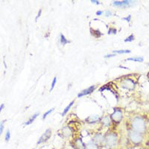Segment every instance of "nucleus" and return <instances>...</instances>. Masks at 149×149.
Masks as SVG:
<instances>
[{
	"mask_svg": "<svg viewBox=\"0 0 149 149\" xmlns=\"http://www.w3.org/2000/svg\"><path fill=\"white\" fill-rule=\"evenodd\" d=\"M133 130L138 133H142L145 130V122L141 117H136L133 119L131 122Z\"/></svg>",
	"mask_w": 149,
	"mask_h": 149,
	"instance_id": "1",
	"label": "nucleus"
},
{
	"mask_svg": "<svg viewBox=\"0 0 149 149\" xmlns=\"http://www.w3.org/2000/svg\"><path fill=\"white\" fill-rule=\"evenodd\" d=\"M106 145L108 148H113L116 145L117 142V136L115 134H110L105 139Z\"/></svg>",
	"mask_w": 149,
	"mask_h": 149,
	"instance_id": "2",
	"label": "nucleus"
},
{
	"mask_svg": "<svg viewBox=\"0 0 149 149\" xmlns=\"http://www.w3.org/2000/svg\"><path fill=\"white\" fill-rule=\"evenodd\" d=\"M129 136H130V140L135 144L139 143L142 139L141 134L136 131H134V130H130V133H129Z\"/></svg>",
	"mask_w": 149,
	"mask_h": 149,
	"instance_id": "3",
	"label": "nucleus"
},
{
	"mask_svg": "<svg viewBox=\"0 0 149 149\" xmlns=\"http://www.w3.org/2000/svg\"><path fill=\"white\" fill-rule=\"evenodd\" d=\"M51 134H52V131H51V130L50 129H47L45 130V132L42 135V136L39 139V141L37 142V144H41L42 142H45L46 140H48V139L50 138L51 136Z\"/></svg>",
	"mask_w": 149,
	"mask_h": 149,
	"instance_id": "4",
	"label": "nucleus"
},
{
	"mask_svg": "<svg viewBox=\"0 0 149 149\" xmlns=\"http://www.w3.org/2000/svg\"><path fill=\"white\" fill-rule=\"evenodd\" d=\"M134 82L131 79H125L122 82V87L123 88L127 89H133L134 88Z\"/></svg>",
	"mask_w": 149,
	"mask_h": 149,
	"instance_id": "5",
	"label": "nucleus"
},
{
	"mask_svg": "<svg viewBox=\"0 0 149 149\" xmlns=\"http://www.w3.org/2000/svg\"><path fill=\"white\" fill-rule=\"evenodd\" d=\"M111 118L113 119L115 122H119L122 119V112L120 110H116L114 111V113L111 115Z\"/></svg>",
	"mask_w": 149,
	"mask_h": 149,
	"instance_id": "6",
	"label": "nucleus"
},
{
	"mask_svg": "<svg viewBox=\"0 0 149 149\" xmlns=\"http://www.w3.org/2000/svg\"><path fill=\"white\" fill-rule=\"evenodd\" d=\"M133 1H127V0H124V1L119 2V1H114L113 2V5L117 7H127L130 6L131 3H134Z\"/></svg>",
	"mask_w": 149,
	"mask_h": 149,
	"instance_id": "7",
	"label": "nucleus"
},
{
	"mask_svg": "<svg viewBox=\"0 0 149 149\" xmlns=\"http://www.w3.org/2000/svg\"><path fill=\"white\" fill-rule=\"evenodd\" d=\"M95 89V86H91L89 87H88L87 89L83 90L81 92H80L79 94L78 95V97L80 98V97H82V96H84L86 95H88V94H90L91 92H92Z\"/></svg>",
	"mask_w": 149,
	"mask_h": 149,
	"instance_id": "8",
	"label": "nucleus"
},
{
	"mask_svg": "<svg viewBox=\"0 0 149 149\" xmlns=\"http://www.w3.org/2000/svg\"><path fill=\"white\" fill-rule=\"evenodd\" d=\"M94 141H95V142L97 143V144H101L102 142L104 141L103 136H102V135H101V134H97V135H96V136L94 137Z\"/></svg>",
	"mask_w": 149,
	"mask_h": 149,
	"instance_id": "9",
	"label": "nucleus"
},
{
	"mask_svg": "<svg viewBox=\"0 0 149 149\" xmlns=\"http://www.w3.org/2000/svg\"><path fill=\"white\" fill-rule=\"evenodd\" d=\"M87 120L89 122L94 123V122H98V121L99 120V116H89Z\"/></svg>",
	"mask_w": 149,
	"mask_h": 149,
	"instance_id": "10",
	"label": "nucleus"
},
{
	"mask_svg": "<svg viewBox=\"0 0 149 149\" xmlns=\"http://www.w3.org/2000/svg\"><path fill=\"white\" fill-rule=\"evenodd\" d=\"M101 122L103 123V125H104V126H109V125H110V120L109 117L105 116V117H104L103 119H102Z\"/></svg>",
	"mask_w": 149,
	"mask_h": 149,
	"instance_id": "11",
	"label": "nucleus"
},
{
	"mask_svg": "<svg viewBox=\"0 0 149 149\" xmlns=\"http://www.w3.org/2000/svg\"><path fill=\"white\" fill-rule=\"evenodd\" d=\"M74 104V101H71L70 102V103H69V104L66 107V108H65L64 109V110H63V113H62V116H64L65 115H66L67 113V112L69 110V109L71 108V107L72 106V104Z\"/></svg>",
	"mask_w": 149,
	"mask_h": 149,
	"instance_id": "12",
	"label": "nucleus"
},
{
	"mask_svg": "<svg viewBox=\"0 0 149 149\" xmlns=\"http://www.w3.org/2000/svg\"><path fill=\"white\" fill-rule=\"evenodd\" d=\"M37 116H39V113H35L34 115H33V116H31V118L29 121H28V122H26L25 123V125H31V124L34 122V121L35 120V119L37 117Z\"/></svg>",
	"mask_w": 149,
	"mask_h": 149,
	"instance_id": "13",
	"label": "nucleus"
},
{
	"mask_svg": "<svg viewBox=\"0 0 149 149\" xmlns=\"http://www.w3.org/2000/svg\"><path fill=\"white\" fill-rule=\"evenodd\" d=\"M126 60H133V61H136V62H142L144 60L143 58L141 57H136V58H130L126 59Z\"/></svg>",
	"mask_w": 149,
	"mask_h": 149,
	"instance_id": "14",
	"label": "nucleus"
},
{
	"mask_svg": "<svg viewBox=\"0 0 149 149\" xmlns=\"http://www.w3.org/2000/svg\"><path fill=\"white\" fill-rule=\"evenodd\" d=\"M85 149H98V146L96 144L92 143V142H89L87 145Z\"/></svg>",
	"mask_w": 149,
	"mask_h": 149,
	"instance_id": "15",
	"label": "nucleus"
},
{
	"mask_svg": "<svg viewBox=\"0 0 149 149\" xmlns=\"http://www.w3.org/2000/svg\"><path fill=\"white\" fill-rule=\"evenodd\" d=\"M60 43H61V44L62 45H66V44H67V43H70L69 40H67L66 38H65V37H64V35H63L62 34H60Z\"/></svg>",
	"mask_w": 149,
	"mask_h": 149,
	"instance_id": "16",
	"label": "nucleus"
},
{
	"mask_svg": "<svg viewBox=\"0 0 149 149\" xmlns=\"http://www.w3.org/2000/svg\"><path fill=\"white\" fill-rule=\"evenodd\" d=\"M113 53H117V54H127L130 53V50H115L113 51Z\"/></svg>",
	"mask_w": 149,
	"mask_h": 149,
	"instance_id": "17",
	"label": "nucleus"
},
{
	"mask_svg": "<svg viewBox=\"0 0 149 149\" xmlns=\"http://www.w3.org/2000/svg\"><path fill=\"white\" fill-rule=\"evenodd\" d=\"M134 40V34H130L128 37H127V38L125 40V42H131Z\"/></svg>",
	"mask_w": 149,
	"mask_h": 149,
	"instance_id": "18",
	"label": "nucleus"
},
{
	"mask_svg": "<svg viewBox=\"0 0 149 149\" xmlns=\"http://www.w3.org/2000/svg\"><path fill=\"white\" fill-rule=\"evenodd\" d=\"M56 82H57V78L54 77V79H53V81H52V86H51L50 91H52V90H53V89H54V86H55V84H56Z\"/></svg>",
	"mask_w": 149,
	"mask_h": 149,
	"instance_id": "19",
	"label": "nucleus"
},
{
	"mask_svg": "<svg viewBox=\"0 0 149 149\" xmlns=\"http://www.w3.org/2000/svg\"><path fill=\"white\" fill-rule=\"evenodd\" d=\"M53 110H54V108H52V109H50L49 111L46 112L45 113H44V115H43V119H45L46 118V116H48L50 113H52V112Z\"/></svg>",
	"mask_w": 149,
	"mask_h": 149,
	"instance_id": "20",
	"label": "nucleus"
},
{
	"mask_svg": "<svg viewBox=\"0 0 149 149\" xmlns=\"http://www.w3.org/2000/svg\"><path fill=\"white\" fill-rule=\"evenodd\" d=\"M10 137H11V134H10V131L7 130L6 134H5V141H9V139H10Z\"/></svg>",
	"mask_w": 149,
	"mask_h": 149,
	"instance_id": "21",
	"label": "nucleus"
},
{
	"mask_svg": "<svg viewBox=\"0 0 149 149\" xmlns=\"http://www.w3.org/2000/svg\"><path fill=\"white\" fill-rule=\"evenodd\" d=\"M130 19H131V16L128 15L127 17H123L122 20H125V21H127V22H130Z\"/></svg>",
	"mask_w": 149,
	"mask_h": 149,
	"instance_id": "22",
	"label": "nucleus"
},
{
	"mask_svg": "<svg viewBox=\"0 0 149 149\" xmlns=\"http://www.w3.org/2000/svg\"><path fill=\"white\" fill-rule=\"evenodd\" d=\"M3 129H4V126H3V122H1L0 124V134H2V131H3Z\"/></svg>",
	"mask_w": 149,
	"mask_h": 149,
	"instance_id": "23",
	"label": "nucleus"
},
{
	"mask_svg": "<svg viewBox=\"0 0 149 149\" xmlns=\"http://www.w3.org/2000/svg\"><path fill=\"white\" fill-rule=\"evenodd\" d=\"M41 13H42V10L40 9V10L39 11V13H38V14H37V17H36V19H35V20L37 21V19H38L40 16V15H41Z\"/></svg>",
	"mask_w": 149,
	"mask_h": 149,
	"instance_id": "24",
	"label": "nucleus"
},
{
	"mask_svg": "<svg viewBox=\"0 0 149 149\" xmlns=\"http://www.w3.org/2000/svg\"><path fill=\"white\" fill-rule=\"evenodd\" d=\"M110 15H112V13L110 12V11H106V12H105V16H110Z\"/></svg>",
	"mask_w": 149,
	"mask_h": 149,
	"instance_id": "25",
	"label": "nucleus"
},
{
	"mask_svg": "<svg viewBox=\"0 0 149 149\" xmlns=\"http://www.w3.org/2000/svg\"><path fill=\"white\" fill-rule=\"evenodd\" d=\"M112 32H113V34H116V30L115 29H110V30L109 31V34H110V33H112Z\"/></svg>",
	"mask_w": 149,
	"mask_h": 149,
	"instance_id": "26",
	"label": "nucleus"
},
{
	"mask_svg": "<svg viewBox=\"0 0 149 149\" xmlns=\"http://www.w3.org/2000/svg\"><path fill=\"white\" fill-rule=\"evenodd\" d=\"M91 2H92V3H94V4H96V5H99V4H100V2H99L98 1H96V0H91Z\"/></svg>",
	"mask_w": 149,
	"mask_h": 149,
	"instance_id": "27",
	"label": "nucleus"
},
{
	"mask_svg": "<svg viewBox=\"0 0 149 149\" xmlns=\"http://www.w3.org/2000/svg\"><path fill=\"white\" fill-rule=\"evenodd\" d=\"M114 56H115V54H107L104 56V58H110V57H114Z\"/></svg>",
	"mask_w": 149,
	"mask_h": 149,
	"instance_id": "28",
	"label": "nucleus"
},
{
	"mask_svg": "<svg viewBox=\"0 0 149 149\" xmlns=\"http://www.w3.org/2000/svg\"><path fill=\"white\" fill-rule=\"evenodd\" d=\"M102 14H103V11H98L96 12V15H98V16H100V15H101Z\"/></svg>",
	"mask_w": 149,
	"mask_h": 149,
	"instance_id": "29",
	"label": "nucleus"
},
{
	"mask_svg": "<svg viewBox=\"0 0 149 149\" xmlns=\"http://www.w3.org/2000/svg\"><path fill=\"white\" fill-rule=\"evenodd\" d=\"M3 107H4V104H1V106H0V110L2 111V108H3Z\"/></svg>",
	"mask_w": 149,
	"mask_h": 149,
	"instance_id": "30",
	"label": "nucleus"
},
{
	"mask_svg": "<svg viewBox=\"0 0 149 149\" xmlns=\"http://www.w3.org/2000/svg\"><path fill=\"white\" fill-rule=\"evenodd\" d=\"M129 149H132V148H129Z\"/></svg>",
	"mask_w": 149,
	"mask_h": 149,
	"instance_id": "31",
	"label": "nucleus"
},
{
	"mask_svg": "<svg viewBox=\"0 0 149 149\" xmlns=\"http://www.w3.org/2000/svg\"><path fill=\"white\" fill-rule=\"evenodd\" d=\"M141 149H143V148H141Z\"/></svg>",
	"mask_w": 149,
	"mask_h": 149,
	"instance_id": "32",
	"label": "nucleus"
}]
</instances>
